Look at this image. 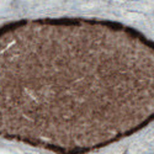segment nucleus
Here are the masks:
<instances>
[{"instance_id":"1","label":"nucleus","mask_w":154,"mask_h":154,"mask_svg":"<svg viewBox=\"0 0 154 154\" xmlns=\"http://www.w3.org/2000/svg\"><path fill=\"white\" fill-rule=\"evenodd\" d=\"M154 120V42L119 22L45 19L0 29V136L58 154Z\"/></svg>"}]
</instances>
